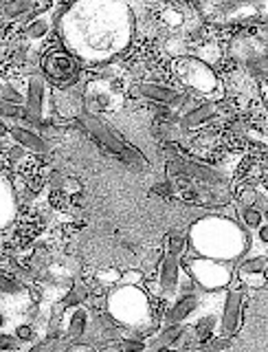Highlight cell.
I'll list each match as a JSON object with an SVG mask.
<instances>
[{
  "mask_svg": "<svg viewBox=\"0 0 268 352\" xmlns=\"http://www.w3.org/2000/svg\"><path fill=\"white\" fill-rule=\"evenodd\" d=\"M167 168H170V174H176V176H185V179H198L203 183H209V185H225L229 181L227 174H222L220 170L216 168H209V165H203V163H196V161H185V159H172L167 163Z\"/></svg>",
  "mask_w": 268,
  "mask_h": 352,
  "instance_id": "cell-4",
  "label": "cell"
},
{
  "mask_svg": "<svg viewBox=\"0 0 268 352\" xmlns=\"http://www.w3.org/2000/svg\"><path fill=\"white\" fill-rule=\"evenodd\" d=\"M97 280L102 284H119L121 282V273L117 269H106L97 273Z\"/></svg>",
  "mask_w": 268,
  "mask_h": 352,
  "instance_id": "cell-29",
  "label": "cell"
},
{
  "mask_svg": "<svg viewBox=\"0 0 268 352\" xmlns=\"http://www.w3.org/2000/svg\"><path fill=\"white\" fill-rule=\"evenodd\" d=\"M104 352H121V350H119L117 346H108V348H106Z\"/></svg>",
  "mask_w": 268,
  "mask_h": 352,
  "instance_id": "cell-37",
  "label": "cell"
},
{
  "mask_svg": "<svg viewBox=\"0 0 268 352\" xmlns=\"http://www.w3.org/2000/svg\"><path fill=\"white\" fill-rule=\"evenodd\" d=\"M49 31H51V20H49V18H44V16L31 18V20H29V25H27V29H25V33H27V38H29V40H42L44 36H49Z\"/></svg>",
  "mask_w": 268,
  "mask_h": 352,
  "instance_id": "cell-16",
  "label": "cell"
},
{
  "mask_svg": "<svg viewBox=\"0 0 268 352\" xmlns=\"http://www.w3.org/2000/svg\"><path fill=\"white\" fill-rule=\"evenodd\" d=\"M14 350H20V341L14 337V333L0 330V352H14Z\"/></svg>",
  "mask_w": 268,
  "mask_h": 352,
  "instance_id": "cell-26",
  "label": "cell"
},
{
  "mask_svg": "<svg viewBox=\"0 0 268 352\" xmlns=\"http://www.w3.org/2000/svg\"><path fill=\"white\" fill-rule=\"evenodd\" d=\"M9 135H11V139H14V143H18V146H22L31 154H38V157H42V154L49 152L47 139H44L40 132H36V130L18 126V124H11L9 126Z\"/></svg>",
  "mask_w": 268,
  "mask_h": 352,
  "instance_id": "cell-9",
  "label": "cell"
},
{
  "mask_svg": "<svg viewBox=\"0 0 268 352\" xmlns=\"http://www.w3.org/2000/svg\"><path fill=\"white\" fill-rule=\"evenodd\" d=\"M183 275V262L178 256L165 253L161 260V271H159V293L163 297H174L178 293V282Z\"/></svg>",
  "mask_w": 268,
  "mask_h": 352,
  "instance_id": "cell-8",
  "label": "cell"
},
{
  "mask_svg": "<svg viewBox=\"0 0 268 352\" xmlns=\"http://www.w3.org/2000/svg\"><path fill=\"white\" fill-rule=\"evenodd\" d=\"M260 240L264 242V245H268V225L260 227Z\"/></svg>",
  "mask_w": 268,
  "mask_h": 352,
  "instance_id": "cell-34",
  "label": "cell"
},
{
  "mask_svg": "<svg viewBox=\"0 0 268 352\" xmlns=\"http://www.w3.org/2000/svg\"><path fill=\"white\" fill-rule=\"evenodd\" d=\"M25 121V106L18 104H7L0 99V121Z\"/></svg>",
  "mask_w": 268,
  "mask_h": 352,
  "instance_id": "cell-20",
  "label": "cell"
},
{
  "mask_svg": "<svg viewBox=\"0 0 268 352\" xmlns=\"http://www.w3.org/2000/svg\"><path fill=\"white\" fill-rule=\"evenodd\" d=\"M200 306V297L198 293H187V295H178V300L167 308L165 313V326H172V324H183L185 319L192 317Z\"/></svg>",
  "mask_w": 268,
  "mask_h": 352,
  "instance_id": "cell-10",
  "label": "cell"
},
{
  "mask_svg": "<svg viewBox=\"0 0 268 352\" xmlns=\"http://www.w3.org/2000/svg\"><path fill=\"white\" fill-rule=\"evenodd\" d=\"M262 278H264V284H268V264H266L264 271H262Z\"/></svg>",
  "mask_w": 268,
  "mask_h": 352,
  "instance_id": "cell-36",
  "label": "cell"
},
{
  "mask_svg": "<svg viewBox=\"0 0 268 352\" xmlns=\"http://www.w3.org/2000/svg\"><path fill=\"white\" fill-rule=\"evenodd\" d=\"M268 264V258L258 256V258H247L240 264V273L242 275H262L264 267Z\"/></svg>",
  "mask_w": 268,
  "mask_h": 352,
  "instance_id": "cell-22",
  "label": "cell"
},
{
  "mask_svg": "<svg viewBox=\"0 0 268 352\" xmlns=\"http://www.w3.org/2000/svg\"><path fill=\"white\" fill-rule=\"evenodd\" d=\"M3 302H5V295H3V293H0V306H3Z\"/></svg>",
  "mask_w": 268,
  "mask_h": 352,
  "instance_id": "cell-39",
  "label": "cell"
},
{
  "mask_svg": "<svg viewBox=\"0 0 268 352\" xmlns=\"http://www.w3.org/2000/svg\"><path fill=\"white\" fill-rule=\"evenodd\" d=\"M7 324H9L7 313H5V311H0V330H5V328H7Z\"/></svg>",
  "mask_w": 268,
  "mask_h": 352,
  "instance_id": "cell-35",
  "label": "cell"
},
{
  "mask_svg": "<svg viewBox=\"0 0 268 352\" xmlns=\"http://www.w3.org/2000/svg\"><path fill=\"white\" fill-rule=\"evenodd\" d=\"M88 295H91V289H88V286H84L82 282H77L75 286H71V289L64 293V297H62V306H64V308L84 306V304L88 302Z\"/></svg>",
  "mask_w": 268,
  "mask_h": 352,
  "instance_id": "cell-14",
  "label": "cell"
},
{
  "mask_svg": "<svg viewBox=\"0 0 268 352\" xmlns=\"http://www.w3.org/2000/svg\"><path fill=\"white\" fill-rule=\"evenodd\" d=\"M132 95L134 97H145L150 102H159L161 106H170V108H181L185 102V95L174 91L170 86L163 84H152V82H143V84H134L132 86Z\"/></svg>",
  "mask_w": 268,
  "mask_h": 352,
  "instance_id": "cell-6",
  "label": "cell"
},
{
  "mask_svg": "<svg viewBox=\"0 0 268 352\" xmlns=\"http://www.w3.org/2000/svg\"><path fill=\"white\" fill-rule=\"evenodd\" d=\"M66 352H93L88 346H84V344H77V346H71Z\"/></svg>",
  "mask_w": 268,
  "mask_h": 352,
  "instance_id": "cell-33",
  "label": "cell"
},
{
  "mask_svg": "<svg viewBox=\"0 0 268 352\" xmlns=\"http://www.w3.org/2000/svg\"><path fill=\"white\" fill-rule=\"evenodd\" d=\"M25 157H27V150L22 148V146H18V143H14V146L9 148V161H11V163L25 161Z\"/></svg>",
  "mask_w": 268,
  "mask_h": 352,
  "instance_id": "cell-30",
  "label": "cell"
},
{
  "mask_svg": "<svg viewBox=\"0 0 268 352\" xmlns=\"http://www.w3.org/2000/svg\"><path fill=\"white\" fill-rule=\"evenodd\" d=\"M187 275L196 280L203 289H220L231 278L229 271L222 269L216 260H203V258L187 260Z\"/></svg>",
  "mask_w": 268,
  "mask_h": 352,
  "instance_id": "cell-2",
  "label": "cell"
},
{
  "mask_svg": "<svg viewBox=\"0 0 268 352\" xmlns=\"http://www.w3.org/2000/svg\"><path fill=\"white\" fill-rule=\"evenodd\" d=\"M145 352H172V350H145Z\"/></svg>",
  "mask_w": 268,
  "mask_h": 352,
  "instance_id": "cell-38",
  "label": "cell"
},
{
  "mask_svg": "<svg viewBox=\"0 0 268 352\" xmlns=\"http://www.w3.org/2000/svg\"><path fill=\"white\" fill-rule=\"evenodd\" d=\"M77 69H80L77 62L64 51H53L47 55V60H44V71H47V75L51 77V80L60 86L73 84Z\"/></svg>",
  "mask_w": 268,
  "mask_h": 352,
  "instance_id": "cell-5",
  "label": "cell"
},
{
  "mask_svg": "<svg viewBox=\"0 0 268 352\" xmlns=\"http://www.w3.org/2000/svg\"><path fill=\"white\" fill-rule=\"evenodd\" d=\"M231 346V337H211L209 341H205V344H203V348L205 350H225V348H229Z\"/></svg>",
  "mask_w": 268,
  "mask_h": 352,
  "instance_id": "cell-28",
  "label": "cell"
},
{
  "mask_svg": "<svg viewBox=\"0 0 268 352\" xmlns=\"http://www.w3.org/2000/svg\"><path fill=\"white\" fill-rule=\"evenodd\" d=\"M14 337L20 341V346L22 344H36L38 341V330L36 326H33L31 322H20L14 326Z\"/></svg>",
  "mask_w": 268,
  "mask_h": 352,
  "instance_id": "cell-18",
  "label": "cell"
},
{
  "mask_svg": "<svg viewBox=\"0 0 268 352\" xmlns=\"http://www.w3.org/2000/svg\"><path fill=\"white\" fill-rule=\"evenodd\" d=\"M242 223L247 225L249 229H258V227H262V220H264V216H262V212L258 207H242Z\"/></svg>",
  "mask_w": 268,
  "mask_h": 352,
  "instance_id": "cell-24",
  "label": "cell"
},
{
  "mask_svg": "<svg viewBox=\"0 0 268 352\" xmlns=\"http://www.w3.org/2000/svg\"><path fill=\"white\" fill-rule=\"evenodd\" d=\"M9 214H11V196L7 192V185L0 181V225H5Z\"/></svg>",
  "mask_w": 268,
  "mask_h": 352,
  "instance_id": "cell-25",
  "label": "cell"
},
{
  "mask_svg": "<svg viewBox=\"0 0 268 352\" xmlns=\"http://www.w3.org/2000/svg\"><path fill=\"white\" fill-rule=\"evenodd\" d=\"M141 278H143V275L139 271H128L126 275H121V284H124V286H137L141 282Z\"/></svg>",
  "mask_w": 268,
  "mask_h": 352,
  "instance_id": "cell-32",
  "label": "cell"
},
{
  "mask_svg": "<svg viewBox=\"0 0 268 352\" xmlns=\"http://www.w3.org/2000/svg\"><path fill=\"white\" fill-rule=\"evenodd\" d=\"M88 326H91V313L86 311L84 306H77L64 317V337L66 339H82L88 333Z\"/></svg>",
  "mask_w": 268,
  "mask_h": 352,
  "instance_id": "cell-11",
  "label": "cell"
},
{
  "mask_svg": "<svg viewBox=\"0 0 268 352\" xmlns=\"http://www.w3.org/2000/svg\"><path fill=\"white\" fill-rule=\"evenodd\" d=\"M264 218L268 220V207H266V212H264Z\"/></svg>",
  "mask_w": 268,
  "mask_h": 352,
  "instance_id": "cell-40",
  "label": "cell"
},
{
  "mask_svg": "<svg viewBox=\"0 0 268 352\" xmlns=\"http://www.w3.org/2000/svg\"><path fill=\"white\" fill-rule=\"evenodd\" d=\"M44 102H47V80L42 75H29L25 93V121L33 126H42L44 121Z\"/></svg>",
  "mask_w": 268,
  "mask_h": 352,
  "instance_id": "cell-3",
  "label": "cell"
},
{
  "mask_svg": "<svg viewBox=\"0 0 268 352\" xmlns=\"http://www.w3.org/2000/svg\"><path fill=\"white\" fill-rule=\"evenodd\" d=\"M216 328H218V319L214 315H205L192 326V333H194V337L200 341V344H205V341H209L211 337H214Z\"/></svg>",
  "mask_w": 268,
  "mask_h": 352,
  "instance_id": "cell-15",
  "label": "cell"
},
{
  "mask_svg": "<svg viewBox=\"0 0 268 352\" xmlns=\"http://www.w3.org/2000/svg\"><path fill=\"white\" fill-rule=\"evenodd\" d=\"M0 293L9 295V297H16V295H25L27 291L18 280L9 278V275H5V273H0Z\"/></svg>",
  "mask_w": 268,
  "mask_h": 352,
  "instance_id": "cell-21",
  "label": "cell"
},
{
  "mask_svg": "<svg viewBox=\"0 0 268 352\" xmlns=\"http://www.w3.org/2000/svg\"><path fill=\"white\" fill-rule=\"evenodd\" d=\"M14 352H20V350H14Z\"/></svg>",
  "mask_w": 268,
  "mask_h": 352,
  "instance_id": "cell-42",
  "label": "cell"
},
{
  "mask_svg": "<svg viewBox=\"0 0 268 352\" xmlns=\"http://www.w3.org/2000/svg\"><path fill=\"white\" fill-rule=\"evenodd\" d=\"M266 258H268V253H266Z\"/></svg>",
  "mask_w": 268,
  "mask_h": 352,
  "instance_id": "cell-43",
  "label": "cell"
},
{
  "mask_svg": "<svg viewBox=\"0 0 268 352\" xmlns=\"http://www.w3.org/2000/svg\"><path fill=\"white\" fill-rule=\"evenodd\" d=\"M242 300L244 291L233 289L225 297V306H222V317H220V335L222 337H233L240 328V315H242Z\"/></svg>",
  "mask_w": 268,
  "mask_h": 352,
  "instance_id": "cell-7",
  "label": "cell"
},
{
  "mask_svg": "<svg viewBox=\"0 0 268 352\" xmlns=\"http://www.w3.org/2000/svg\"><path fill=\"white\" fill-rule=\"evenodd\" d=\"M33 11H36V0H5V5L0 7V16L7 22L31 16Z\"/></svg>",
  "mask_w": 268,
  "mask_h": 352,
  "instance_id": "cell-13",
  "label": "cell"
},
{
  "mask_svg": "<svg viewBox=\"0 0 268 352\" xmlns=\"http://www.w3.org/2000/svg\"><path fill=\"white\" fill-rule=\"evenodd\" d=\"M258 192H255V187L247 185V187H242V192H240V205L242 207H255V203H258Z\"/></svg>",
  "mask_w": 268,
  "mask_h": 352,
  "instance_id": "cell-27",
  "label": "cell"
},
{
  "mask_svg": "<svg viewBox=\"0 0 268 352\" xmlns=\"http://www.w3.org/2000/svg\"><path fill=\"white\" fill-rule=\"evenodd\" d=\"M0 99L7 104L25 106V95L20 93V88L14 82H7V80H0Z\"/></svg>",
  "mask_w": 268,
  "mask_h": 352,
  "instance_id": "cell-17",
  "label": "cell"
},
{
  "mask_svg": "<svg viewBox=\"0 0 268 352\" xmlns=\"http://www.w3.org/2000/svg\"><path fill=\"white\" fill-rule=\"evenodd\" d=\"M165 242H167V251L165 253H172V256H178V258H181L185 253V249H187V236L181 234V231H172Z\"/></svg>",
  "mask_w": 268,
  "mask_h": 352,
  "instance_id": "cell-19",
  "label": "cell"
},
{
  "mask_svg": "<svg viewBox=\"0 0 268 352\" xmlns=\"http://www.w3.org/2000/svg\"><path fill=\"white\" fill-rule=\"evenodd\" d=\"M214 115H216V104L207 102V104H198L194 108H189L187 113H183L181 117H178V121H181L183 130H192V128L203 126L205 121H209Z\"/></svg>",
  "mask_w": 268,
  "mask_h": 352,
  "instance_id": "cell-12",
  "label": "cell"
},
{
  "mask_svg": "<svg viewBox=\"0 0 268 352\" xmlns=\"http://www.w3.org/2000/svg\"><path fill=\"white\" fill-rule=\"evenodd\" d=\"M5 5V0H0V7H3Z\"/></svg>",
  "mask_w": 268,
  "mask_h": 352,
  "instance_id": "cell-41",
  "label": "cell"
},
{
  "mask_svg": "<svg viewBox=\"0 0 268 352\" xmlns=\"http://www.w3.org/2000/svg\"><path fill=\"white\" fill-rule=\"evenodd\" d=\"M80 124L91 132V135L95 137V141L99 143V146H104L108 152H113L117 154V157L128 163V165H137V168H148V159L143 157V154L137 150V148H132L128 146L126 141H121L113 130H110L104 121H99L97 117L93 115H82L80 117Z\"/></svg>",
  "mask_w": 268,
  "mask_h": 352,
  "instance_id": "cell-1",
  "label": "cell"
},
{
  "mask_svg": "<svg viewBox=\"0 0 268 352\" xmlns=\"http://www.w3.org/2000/svg\"><path fill=\"white\" fill-rule=\"evenodd\" d=\"M117 348L121 352H145L148 350V341L139 337H121L117 341Z\"/></svg>",
  "mask_w": 268,
  "mask_h": 352,
  "instance_id": "cell-23",
  "label": "cell"
},
{
  "mask_svg": "<svg viewBox=\"0 0 268 352\" xmlns=\"http://www.w3.org/2000/svg\"><path fill=\"white\" fill-rule=\"evenodd\" d=\"M154 194H161V196H174V194H176V187H174L170 181L156 183V185H154Z\"/></svg>",
  "mask_w": 268,
  "mask_h": 352,
  "instance_id": "cell-31",
  "label": "cell"
}]
</instances>
